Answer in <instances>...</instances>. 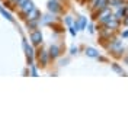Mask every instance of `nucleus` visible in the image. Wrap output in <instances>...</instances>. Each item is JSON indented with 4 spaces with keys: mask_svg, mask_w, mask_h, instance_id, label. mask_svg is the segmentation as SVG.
Instances as JSON below:
<instances>
[{
    "mask_svg": "<svg viewBox=\"0 0 128 128\" xmlns=\"http://www.w3.org/2000/svg\"><path fill=\"white\" fill-rule=\"evenodd\" d=\"M32 41H34V44H40L41 40H42V35H41V32L40 31H36V32H34L32 34Z\"/></svg>",
    "mask_w": 128,
    "mask_h": 128,
    "instance_id": "1",
    "label": "nucleus"
},
{
    "mask_svg": "<svg viewBox=\"0 0 128 128\" xmlns=\"http://www.w3.org/2000/svg\"><path fill=\"white\" fill-rule=\"evenodd\" d=\"M32 9H34V8H32V3H31V2H26V4L22 8V10H24L25 13H28V12H32Z\"/></svg>",
    "mask_w": 128,
    "mask_h": 128,
    "instance_id": "2",
    "label": "nucleus"
},
{
    "mask_svg": "<svg viewBox=\"0 0 128 128\" xmlns=\"http://www.w3.org/2000/svg\"><path fill=\"white\" fill-rule=\"evenodd\" d=\"M50 10L57 12V10H60V8H58V4H57L56 2H50Z\"/></svg>",
    "mask_w": 128,
    "mask_h": 128,
    "instance_id": "3",
    "label": "nucleus"
},
{
    "mask_svg": "<svg viewBox=\"0 0 128 128\" xmlns=\"http://www.w3.org/2000/svg\"><path fill=\"white\" fill-rule=\"evenodd\" d=\"M88 54H89L90 57H96V56H98V52H96L93 48H89V50H88Z\"/></svg>",
    "mask_w": 128,
    "mask_h": 128,
    "instance_id": "4",
    "label": "nucleus"
},
{
    "mask_svg": "<svg viewBox=\"0 0 128 128\" xmlns=\"http://www.w3.org/2000/svg\"><path fill=\"white\" fill-rule=\"evenodd\" d=\"M51 54H52L54 57H57V56H58V48H57V47L51 48Z\"/></svg>",
    "mask_w": 128,
    "mask_h": 128,
    "instance_id": "5",
    "label": "nucleus"
},
{
    "mask_svg": "<svg viewBox=\"0 0 128 128\" xmlns=\"http://www.w3.org/2000/svg\"><path fill=\"white\" fill-rule=\"evenodd\" d=\"M105 4H106V0H99L98 2V8H105Z\"/></svg>",
    "mask_w": 128,
    "mask_h": 128,
    "instance_id": "6",
    "label": "nucleus"
},
{
    "mask_svg": "<svg viewBox=\"0 0 128 128\" xmlns=\"http://www.w3.org/2000/svg\"><path fill=\"white\" fill-rule=\"evenodd\" d=\"M124 36H128V31L125 32V34H124Z\"/></svg>",
    "mask_w": 128,
    "mask_h": 128,
    "instance_id": "7",
    "label": "nucleus"
}]
</instances>
